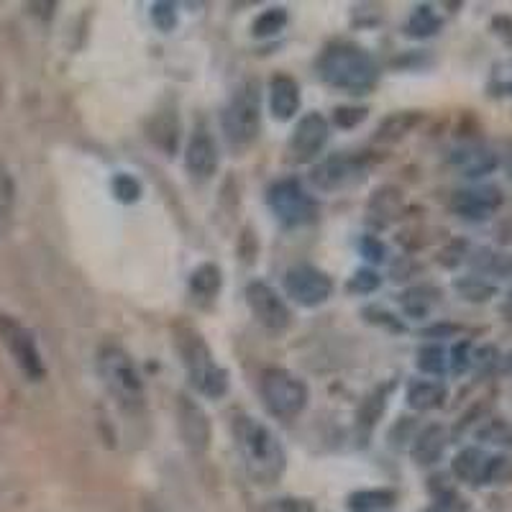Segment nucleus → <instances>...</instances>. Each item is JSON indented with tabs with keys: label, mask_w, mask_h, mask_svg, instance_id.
Returning a JSON list of instances; mask_svg holds the SVG:
<instances>
[{
	"label": "nucleus",
	"mask_w": 512,
	"mask_h": 512,
	"mask_svg": "<svg viewBox=\"0 0 512 512\" xmlns=\"http://www.w3.org/2000/svg\"><path fill=\"white\" fill-rule=\"evenodd\" d=\"M379 285H382V280H379L377 272H372V269H359V272L351 277L349 290L356 292V295H369V292L377 290Z\"/></svg>",
	"instance_id": "obj_35"
},
{
	"label": "nucleus",
	"mask_w": 512,
	"mask_h": 512,
	"mask_svg": "<svg viewBox=\"0 0 512 512\" xmlns=\"http://www.w3.org/2000/svg\"><path fill=\"white\" fill-rule=\"evenodd\" d=\"M423 512H466V502L456 492H446V495L436 497L433 505L425 507Z\"/></svg>",
	"instance_id": "obj_38"
},
{
	"label": "nucleus",
	"mask_w": 512,
	"mask_h": 512,
	"mask_svg": "<svg viewBox=\"0 0 512 512\" xmlns=\"http://www.w3.org/2000/svg\"><path fill=\"white\" fill-rule=\"evenodd\" d=\"M477 438L484 443H492V446L512 448V423L502 418L484 420L482 428L477 431Z\"/></svg>",
	"instance_id": "obj_30"
},
{
	"label": "nucleus",
	"mask_w": 512,
	"mask_h": 512,
	"mask_svg": "<svg viewBox=\"0 0 512 512\" xmlns=\"http://www.w3.org/2000/svg\"><path fill=\"white\" fill-rule=\"evenodd\" d=\"M367 118L364 108H338L336 111V123L341 128H354L356 123H361Z\"/></svg>",
	"instance_id": "obj_41"
},
{
	"label": "nucleus",
	"mask_w": 512,
	"mask_h": 512,
	"mask_svg": "<svg viewBox=\"0 0 512 512\" xmlns=\"http://www.w3.org/2000/svg\"><path fill=\"white\" fill-rule=\"evenodd\" d=\"M262 512H315L313 502L297 500V497H280V500H269L262 507Z\"/></svg>",
	"instance_id": "obj_36"
},
{
	"label": "nucleus",
	"mask_w": 512,
	"mask_h": 512,
	"mask_svg": "<svg viewBox=\"0 0 512 512\" xmlns=\"http://www.w3.org/2000/svg\"><path fill=\"white\" fill-rule=\"evenodd\" d=\"M359 249H361V254L367 256L369 262H382V259H384V246L379 244L377 239H372V236H367V239H361Z\"/></svg>",
	"instance_id": "obj_42"
},
{
	"label": "nucleus",
	"mask_w": 512,
	"mask_h": 512,
	"mask_svg": "<svg viewBox=\"0 0 512 512\" xmlns=\"http://www.w3.org/2000/svg\"><path fill=\"white\" fill-rule=\"evenodd\" d=\"M331 128L328 121L320 113H308L300 118L290 136V154L295 162H310L323 152V146L328 144Z\"/></svg>",
	"instance_id": "obj_13"
},
{
	"label": "nucleus",
	"mask_w": 512,
	"mask_h": 512,
	"mask_svg": "<svg viewBox=\"0 0 512 512\" xmlns=\"http://www.w3.org/2000/svg\"><path fill=\"white\" fill-rule=\"evenodd\" d=\"M418 369L431 377H443L448 372V351L441 344H428L418 351Z\"/></svg>",
	"instance_id": "obj_29"
},
{
	"label": "nucleus",
	"mask_w": 512,
	"mask_h": 512,
	"mask_svg": "<svg viewBox=\"0 0 512 512\" xmlns=\"http://www.w3.org/2000/svg\"><path fill=\"white\" fill-rule=\"evenodd\" d=\"M177 425H180V436L190 451H195V454H205L208 451L210 438H213L210 420L205 415V410L192 397L180 395V400H177Z\"/></svg>",
	"instance_id": "obj_14"
},
{
	"label": "nucleus",
	"mask_w": 512,
	"mask_h": 512,
	"mask_svg": "<svg viewBox=\"0 0 512 512\" xmlns=\"http://www.w3.org/2000/svg\"><path fill=\"white\" fill-rule=\"evenodd\" d=\"M472 359H474V346L472 341H459L454 349L448 351V372H454L456 377L466 374L472 369Z\"/></svg>",
	"instance_id": "obj_32"
},
{
	"label": "nucleus",
	"mask_w": 512,
	"mask_h": 512,
	"mask_svg": "<svg viewBox=\"0 0 512 512\" xmlns=\"http://www.w3.org/2000/svg\"><path fill=\"white\" fill-rule=\"evenodd\" d=\"M446 446H448V431L443 428V425L431 423V425H425L423 431L415 436L413 451H410V454H413V459L418 461V464L431 466L436 464V461H441Z\"/></svg>",
	"instance_id": "obj_19"
},
{
	"label": "nucleus",
	"mask_w": 512,
	"mask_h": 512,
	"mask_svg": "<svg viewBox=\"0 0 512 512\" xmlns=\"http://www.w3.org/2000/svg\"><path fill=\"white\" fill-rule=\"evenodd\" d=\"M98 374L108 395L128 415H141L146 408V387L136 361L123 346L103 344L98 349Z\"/></svg>",
	"instance_id": "obj_3"
},
{
	"label": "nucleus",
	"mask_w": 512,
	"mask_h": 512,
	"mask_svg": "<svg viewBox=\"0 0 512 512\" xmlns=\"http://www.w3.org/2000/svg\"><path fill=\"white\" fill-rule=\"evenodd\" d=\"M438 297H441V292L431 285L410 287V290L402 292L400 305L408 318H428L431 310L438 305Z\"/></svg>",
	"instance_id": "obj_23"
},
{
	"label": "nucleus",
	"mask_w": 512,
	"mask_h": 512,
	"mask_svg": "<svg viewBox=\"0 0 512 512\" xmlns=\"http://www.w3.org/2000/svg\"><path fill=\"white\" fill-rule=\"evenodd\" d=\"M500 315H502V318H505V323H510V326H512V290L507 292L505 297H502Z\"/></svg>",
	"instance_id": "obj_43"
},
{
	"label": "nucleus",
	"mask_w": 512,
	"mask_h": 512,
	"mask_svg": "<svg viewBox=\"0 0 512 512\" xmlns=\"http://www.w3.org/2000/svg\"><path fill=\"white\" fill-rule=\"evenodd\" d=\"M218 164H221V154H218L216 139H213L208 131H195L185 152L187 172H190L195 180L205 182L216 175Z\"/></svg>",
	"instance_id": "obj_16"
},
{
	"label": "nucleus",
	"mask_w": 512,
	"mask_h": 512,
	"mask_svg": "<svg viewBox=\"0 0 512 512\" xmlns=\"http://www.w3.org/2000/svg\"><path fill=\"white\" fill-rule=\"evenodd\" d=\"M320 80L349 95H367L377 88L379 64L367 49L341 41L331 44L318 59Z\"/></svg>",
	"instance_id": "obj_2"
},
{
	"label": "nucleus",
	"mask_w": 512,
	"mask_h": 512,
	"mask_svg": "<svg viewBox=\"0 0 512 512\" xmlns=\"http://www.w3.org/2000/svg\"><path fill=\"white\" fill-rule=\"evenodd\" d=\"M267 205L272 210L277 221L287 228L308 226L318 216V205H315L313 195L305 192V187L292 177L277 180L267 190Z\"/></svg>",
	"instance_id": "obj_8"
},
{
	"label": "nucleus",
	"mask_w": 512,
	"mask_h": 512,
	"mask_svg": "<svg viewBox=\"0 0 512 512\" xmlns=\"http://www.w3.org/2000/svg\"><path fill=\"white\" fill-rule=\"evenodd\" d=\"M269 108L277 121H290L300 111V85L290 75H277L269 88Z\"/></svg>",
	"instance_id": "obj_18"
},
{
	"label": "nucleus",
	"mask_w": 512,
	"mask_h": 512,
	"mask_svg": "<svg viewBox=\"0 0 512 512\" xmlns=\"http://www.w3.org/2000/svg\"><path fill=\"white\" fill-rule=\"evenodd\" d=\"M489 29H492V34H495V36H500L505 47H512V16H507V13H500V16L492 18Z\"/></svg>",
	"instance_id": "obj_40"
},
{
	"label": "nucleus",
	"mask_w": 512,
	"mask_h": 512,
	"mask_svg": "<svg viewBox=\"0 0 512 512\" xmlns=\"http://www.w3.org/2000/svg\"><path fill=\"white\" fill-rule=\"evenodd\" d=\"M221 269L216 264H200L190 277V290L192 295L200 297V300H213V297L221 292Z\"/></svg>",
	"instance_id": "obj_25"
},
{
	"label": "nucleus",
	"mask_w": 512,
	"mask_h": 512,
	"mask_svg": "<svg viewBox=\"0 0 512 512\" xmlns=\"http://www.w3.org/2000/svg\"><path fill=\"white\" fill-rule=\"evenodd\" d=\"M505 205V195L497 185H477L466 187V190H456L448 200V208L451 213L464 221L482 223L487 218H492L497 210Z\"/></svg>",
	"instance_id": "obj_12"
},
{
	"label": "nucleus",
	"mask_w": 512,
	"mask_h": 512,
	"mask_svg": "<svg viewBox=\"0 0 512 512\" xmlns=\"http://www.w3.org/2000/svg\"><path fill=\"white\" fill-rule=\"evenodd\" d=\"M500 369L505 374H512V351H507V354L502 356V359H500Z\"/></svg>",
	"instance_id": "obj_45"
},
{
	"label": "nucleus",
	"mask_w": 512,
	"mask_h": 512,
	"mask_svg": "<svg viewBox=\"0 0 512 512\" xmlns=\"http://www.w3.org/2000/svg\"><path fill=\"white\" fill-rule=\"evenodd\" d=\"M359 162L349 154H333V157L323 159L318 167L313 169V185L323 192H336L341 187H346L349 182H354L359 177Z\"/></svg>",
	"instance_id": "obj_17"
},
{
	"label": "nucleus",
	"mask_w": 512,
	"mask_h": 512,
	"mask_svg": "<svg viewBox=\"0 0 512 512\" xmlns=\"http://www.w3.org/2000/svg\"><path fill=\"white\" fill-rule=\"evenodd\" d=\"M420 118H423V116H420L418 111L395 113V116H390L387 121L382 123V126H379V139L397 141V139H402V136H408L410 131L418 126Z\"/></svg>",
	"instance_id": "obj_28"
},
{
	"label": "nucleus",
	"mask_w": 512,
	"mask_h": 512,
	"mask_svg": "<svg viewBox=\"0 0 512 512\" xmlns=\"http://www.w3.org/2000/svg\"><path fill=\"white\" fill-rule=\"evenodd\" d=\"M451 474L472 487L505 484L507 479H512V461L507 456L487 454L479 446H466L451 461Z\"/></svg>",
	"instance_id": "obj_7"
},
{
	"label": "nucleus",
	"mask_w": 512,
	"mask_h": 512,
	"mask_svg": "<svg viewBox=\"0 0 512 512\" xmlns=\"http://www.w3.org/2000/svg\"><path fill=\"white\" fill-rule=\"evenodd\" d=\"M500 351L497 346H484V349L474 351V359H472V367H477L482 374H492L495 369H500Z\"/></svg>",
	"instance_id": "obj_37"
},
{
	"label": "nucleus",
	"mask_w": 512,
	"mask_h": 512,
	"mask_svg": "<svg viewBox=\"0 0 512 512\" xmlns=\"http://www.w3.org/2000/svg\"><path fill=\"white\" fill-rule=\"evenodd\" d=\"M441 26L443 18L433 11V6H418L410 13L405 31H408V36H413V39H431V36H436L438 31H441Z\"/></svg>",
	"instance_id": "obj_27"
},
{
	"label": "nucleus",
	"mask_w": 512,
	"mask_h": 512,
	"mask_svg": "<svg viewBox=\"0 0 512 512\" xmlns=\"http://www.w3.org/2000/svg\"><path fill=\"white\" fill-rule=\"evenodd\" d=\"M397 495L392 489H361L349 497L351 512H382L395 505Z\"/></svg>",
	"instance_id": "obj_26"
},
{
	"label": "nucleus",
	"mask_w": 512,
	"mask_h": 512,
	"mask_svg": "<svg viewBox=\"0 0 512 512\" xmlns=\"http://www.w3.org/2000/svg\"><path fill=\"white\" fill-rule=\"evenodd\" d=\"M113 192H116V198L121 200V203L131 205L141 198V185L136 177L121 172V175H116V180H113Z\"/></svg>",
	"instance_id": "obj_33"
},
{
	"label": "nucleus",
	"mask_w": 512,
	"mask_h": 512,
	"mask_svg": "<svg viewBox=\"0 0 512 512\" xmlns=\"http://www.w3.org/2000/svg\"><path fill=\"white\" fill-rule=\"evenodd\" d=\"M454 290L459 292L461 300L466 303H489L492 297L497 295V285L489 282L487 277H479V274H469V277H459L454 282Z\"/></svg>",
	"instance_id": "obj_24"
},
{
	"label": "nucleus",
	"mask_w": 512,
	"mask_h": 512,
	"mask_svg": "<svg viewBox=\"0 0 512 512\" xmlns=\"http://www.w3.org/2000/svg\"><path fill=\"white\" fill-rule=\"evenodd\" d=\"M259 390H262V400L267 410L277 418H297L308 408L310 390L308 384L292 372L280 367L264 369L262 379H259Z\"/></svg>",
	"instance_id": "obj_6"
},
{
	"label": "nucleus",
	"mask_w": 512,
	"mask_h": 512,
	"mask_svg": "<svg viewBox=\"0 0 512 512\" xmlns=\"http://www.w3.org/2000/svg\"><path fill=\"white\" fill-rule=\"evenodd\" d=\"M13 195H16V187H13L11 175L0 167V218H6L11 213Z\"/></svg>",
	"instance_id": "obj_39"
},
{
	"label": "nucleus",
	"mask_w": 512,
	"mask_h": 512,
	"mask_svg": "<svg viewBox=\"0 0 512 512\" xmlns=\"http://www.w3.org/2000/svg\"><path fill=\"white\" fill-rule=\"evenodd\" d=\"M177 346H180L182 364H185L192 387L210 400L226 395L228 372L218 364L210 346L205 344V338L198 331L182 328L180 336H177Z\"/></svg>",
	"instance_id": "obj_5"
},
{
	"label": "nucleus",
	"mask_w": 512,
	"mask_h": 512,
	"mask_svg": "<svg viewBox=\"0 0 512 512\" xmlns=\"http://www.w3.org/2000/svg\"><path fill=\"white\" fill-rule=\"evenodd\" d=\"M448 162L459 169L461 175L469 180H479V177L492 175L500 167V154L492 152L489 146L479 144V141H466V144L456 146Z\"/></svg>",
	"instance_id": "obj_15"
},
{
	"label": "nucleus",
	"mask_w": 512,
	"mask_h": 512,
	"mask_svg": "<svg viewBox=\"0 0 512 512\" xmlns=\"http://www.w3.org/2000/svg\"><path fill=\"white\" fill-rule=\"evenodd\" d=\"M0 338H3V344H6L8 354H11L13 361L18 364V369H21L31 382L44 379L47 369H44L39 346H36L34 333H31L29 328H24L18 320L8 318V315H0Z\"/></svg>",
	"instance_id": "obj_9"
},
{
	"label": "nucleus",
	"mask_w": 512,
	"mask_h": 512,
	"mask_svg": "<svg viewBox=\"0 0 512 512\" xmlns=\"http://www.w3.org/2000/svg\"><path fill=\"white\" fill-rule=\"evenodd\" d=\"M500 164H505L507 177H510V182H512V141H507V146H505V159H500Z\"/></svg>",
	"instance_id": "obj_44"
},
{
	"label": "nucleus",
	"mask_w": 512,
	"mask_h": 512,
	"mask_svg": "<svg viewBox=\"0 0 512 512\" xmlns=\"http://www.w3.org/2000/svg\"><path fill=\"white\" fill-rule=\"evenodd\" d=\"M287 24V11L285 8H269L262 16L254 21V36H274L280 34Z\"/></svg>",
	"instance_id": "obj_31"
},
{
	"label": "nucleus",
	"mask_w": 512,
	"mask_h": 512,
	"mask_svg": "<svg viewBox=\"0 0 512 512\" xmlns=\"http://www.w3.org/2000/svg\"><path fill=\"white\" fill-rule=\"evenodd\" d=\"M474 272L479 277H497V280H512V254L497 249H477L469 254Z\"/></svg>",
	"instance_id": "obj_21"
},
{
	"label": "nucleus",
	"mask_w": 512,
	"mask_h": 512,
	"mask_svg": "<svg viewBox=\"0 0 512 512\" xmlns=\"http://www.w3.org/2000/svg\"><path fill=\"white\" fill-rule=\"evenodd\" d=\"M221 128L228 146L244 152L262 131V90L259 82L246 80L221 113Z\"/></svg>",
	"instance_id": "obj_4"
},
{
	"label": "nucleus",
	"mask_w": 512,
	"mask_h": 512,
	"mask_svg": "<svg viewBox=\"0 0 512 512\" xmlns=\"http://www.w3.org/2000/svg\"><path fill=\"white\" fill-rule=\"evenodd\" d=\"M246 303H249L251 315L259 326H264L272 333H285L292 323V313L287 303L280 297V292L269 287L267 282H251L246 287Z\"/></svg>",
	"instance_id": "obj_11"
},
{
	"label": "nucleus",
	"mask_w": 512,
	"mask_h": 512,
	"mask_svg": "<svg viewBox=\"0 0 512 512\" xmlns=\"http://www.w3.org/2000/svg\"><path fill=\"white\" fill-rule=\"evenodd\" d=\"M233 441L239 448L244 469L256 484L280 482L287 469V456L267 425L251 415H239L233 420Z\"/></svg>",
	"instance_id": "obj_1"
},
{
	"label": "nucleus",
	"mask_w": 512,
	"mask_h": 512,
	"mask_svg": "<svg viewBox=\"0 0 512 512\" xmlns=\"http://www.w3.org/2000/svg\"><path fill=\"white\" fill-rule=\"evenodd\" d=\"M408 405L415 413H431L438 410L446 402L448 390L446 384L438 382V379H415L408 384Z\"/></svg>",
	"instance_id": "obj_20"
},
{
	"label": "nucleus",
	"mask_w": 512,
	"mask_h": 512,
	"mask_svg": "<svg viewBox=\"0 0 512 512\" xmlns=\"http://www.w3.org/2000/svg\"><path fill=\"white\" fill-rule=\"evenodd\" d=\"M285 295L303 308H318L333 295V280L310 264H297L285 274Z\"/></svg>",
	"instance_id": "obj_10"
},
{
	"label": "nucleus",
	"mask_w": 512,
	"mask_h": 512,
	"mask_svg": "<svg viewBox=\"0 0 512 512\" xmlns=\"http://www.w3.org/2000/svg\"><path fill=\"white\" fill-rule=\"evenodd\" d=\"M152 21L159 31H172L177 26V8L175 3H154L152 6Z\"/></svg>",
	"instance_id": "obj_34"
},
{
	"label": "nucleus",
	"mask_w": 512,
	"mask_h": 512,
	"mask_svg": "<svg viewBox=\"0 0 512 512\" xmlns=\"http://www.w3.org/2000/svg\"><path fill=\"white\" fill-rule=\"evenodd\" d=\"M149 139L167 154H175L180 146V118L172 111H162L152 118L149 123Z\"/></svg>",
	"instance_id": "obj_22"
}]
</instances>
